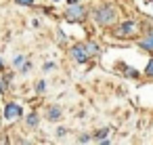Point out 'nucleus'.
<instances>
[{
	"instance_id": "nucleus-13",
	"label": "nucleus",
	"mask_w": 153,
	"mask_h": 145,
	"mask_svg": "<svg viewBox=\"0 0 153 145\" xmlns=\"http://www.w3.org/2000/svg\"><path fill=\"white\" fill-rule=\"evenodd\" d=\"M53 67H55V63H53V61H48V63H44V72H51Z\"/></svg>"
},
{
	"instance_id": "nucleus-19",
	"label": "nucleus",
	"mask_w": 153,
	"mask_h": 145,
	"mask_svg": "<svg viewBox=\"0 0 153 145\" xmlns=\"http://www.w3.org/2000/svg\"><path fill=\"white\" fill-rule=\"evenodd\" d=\"M80 141H82V143H88V141H90V137H88V135H82V137H80Z\"/></svg>"
},
{
	"instance_id": "nucleus-18",
	"label": "nucleus",
	"mask_w": 153,
	"mask_h": 145,
	"mask_svg": "<svg viewBox=\"0 0 153 145\" xmlns=\"http://www.w3.org/2000/svg\"><path fill=\"white\" fill-rule=\"evenodd\" d=\"M57 135H59V137H65V135H67V130H65V128H59V130H57Z\"/></svg>"
},
{
	"instance_id": "nucleus-5",
	"label": "nucleus",
	"mask_w": 153,
	"mask_h": 145,
	"mask_svg": "<svg viewBox=\"0 0 153 145\" xmlns=\"http://www.w3.org/2000/svg\"><path fill=\"white\" fill-rule=\"evenodd\" d=\"M140 46L147 49V51H153V34H149L147 38H143V40H140Z\"/></svg>"
},
{
	"instance_id": "nucleus-21",
	"label": "nucleus",
	"mask_w": 153,
	"mask_h": 145,
	"mask_svg": "<svg viewBox=\"0 0 153 145\" xmlns=\"http://www.w3.org/2000/svg\"><path fill=\"white\" fill-rule=\"evenodd\" d=\"M0 67H2V59H0Z\"/></svg>"
},
{
	"instance_id": "nucleus-3",
	"label": "nucleus",
	"mask_w": 153,
	"mask_h": 145,
	"mask_svg": "<svg viewBox=\"0 0 153 145\" xmlns=\"http://www.w3.org/2000/svg\"><path fill=\"white\" fill-rule=\"evenodd\" d=\"M19 116H21L19 103H9V105L4 107V118H7V120H15V118H19Z\"/></svg>"
},
{
	"instance_id": "nucleus-17",
	"label": "nucleus",
	"mask_w": 153,
	"mask_h": 145,
	"mask_svg": "<svg viewBox=\"0 0 153 145\" xmlns=\"http://www.w3.org/2000/svg\"><path fill=\"white\" fill-rule=\"evenodd\" d=\"M65 38H67V36H65L63 32H59V38H57V40H59V42H65Z\"/></svg>"
},
{
	"instance_id": "nucleus-2",
	"label": "nucleus",
	"mask_w": 153,
	"mask_h": 145,
	"mask_svg": "<svg viewBox=\"0 0 153 145\" xmlns=\"http://www.w3.org/2000/svg\"><path fill=\"white\" fill-rule=\"evenodd\" d=\"M84 15H86V11H84L80 4H71V7L67 9V19H69V21H82Z\"/></svg>"
},
{
	"instance_id": "nucleus-12",
	"label": "nucleus",
	"mask_w": 153,
	"mask_h": 145,
	"mask_svg": "<svg viewBox=\"0 0 153 145\" xmlns=\"http://www.w3.org/2000/svg\"><path fill=\"white\" fill-rule=\"evenodd\" d=\"M17 4H23V7H32L34 4V0H15Z\"/></svg>"
},
{
	"instance_id": "nucleus-14",
	"label": "nucleus",
	"mask_w": 153,
	"mask_h": 145,
	"mask_svg": "<svg viewBox=\"0 0 153 145\" xmlns=\"http://www.w3.org/2000/svg\"><path fill=\"white\" fill-rule=\"evenodd\" d=\"M147 74L153 76V61H149V65H147Z\"/></svg>"
},
{
	"instance_id": "nucleus-16",
	"label": "nucleus",
	"mask_w": 153,
	"mask_h": 145,
	"mask_svg": "<svg viewBox=\"0 0 153 145\" xmlns=\"http://www.w3.org/2000/svg\"><path fill=\"white\" fill-rule=\"evenodd\" d=\"M30 70H32V63H25V65L21 67V72H23V74H25V72H30Z\"/></svg>"
},
{
	"instance_id": "nucleus-4",
	"label": "nucleus",
	"mask_w": 153,
	"mask_h": 145,
	"mask_svg": "<svg viewBox=\"0 0 153 145\" xmlns=\"http://www.w3.org/2000/svg\"><path fill=\"white\" fill-rule=\"evenodd\" d=\"M71 57H74L78 63H84V61L88 59V51H86V46H74V49H71Z\"/></svg>"
},
{
	"instance_id": "nucleus-6",
	"label": "nucleus",
	"mask_w": 153,
	"mask_h": 145,
	"mask_svg": "<svg viewBox=\"0 0 153 145\" xmlns=\"http://www.w3.org/2000/svg\"><path fill=\"white\" fill-rule=\"evenodd\" d=\"M48 118H51V120H59V118H61V109H59V107H51V109H48Z\"/></svg>"
},
{
	"instance_id": "nucleus-7",
	"label": "nucleus",
	"mask_w": 153,
	"mask_h": 145,
	"mask_svg": "<svg viewBox=\"0 0 153 145\" xmlns=\"http://www.w3.org/2000/svg\"><path fill=\"white\" fill-rule=\"evenodd\" d=\"M132 30H134V23H132V21H128V23H124V25H122L120 34H128V32H132Z\"/></svg>"
},
{
	"instance_id": "nucleus-15",
	"label": "nucleus",
	"mask_w": 153,
	"mask_h": 145,
	"mask_svg": "<svg viewBox=\"0 0 153 145\" xmlns=\"http://www.w3.org/2000/svg\"><path fill=\"white\" fill-rule=\"evenodd\" d=\"M15 65H23V55H19V57L15 59Z\"/></svg>"
},
{
	"instance_id": "nucleus-22",
	"label": "nucleus",
	"mask_w": 153,
	"mask_h": 145,
	"mask_svg": "<svg viewBox=\"0 0 153 145\" xmlns=\"http://www.w3.org/2000/svg\"><path fill=\"white\" fill-rule=\"evenodd\" d=\"M53 2H59V0H53Z\"/></svg>"
},
{
	"instance_id": "nucleus-11",
	"label": "nucleus",
	"mask_w": 153,
	"mask_h": 145,
	"mask_svg": "<svg viewBox=\"0 0 153 145\" xmlns=\"http://www.w3.org/2000/svg\"><path fill=\"white\" fill-rule=\"evenodd\" d=\"M107 132H109L107 128H103V130H99V132H97V141H103V139L107 137Z\"/></svg>"
},
{
	"instance_id": "nucleus-8",
	"label": "nucleus",
	"mask_w": 153,
	"mask_h": 145,
	"mask_svg": "<svg viewBox=\"0 0 153 145\" xmlns=\"http://www.w3.org/2000/svg\"><path fill=\"white\" fill-rule=\"evenodd\" d=\"M86 51H88V55H97V53H99V46H97L94 42H88V44H86Z\"/></svg>"
},
{
	"instance_id": "nucleus-10",
	"label": "nucleus",
	"mask_w": 153,
	"mask_h": 145,
	"mask_svg": "<svg viewBox=\"0 0 153 145\" xmlns=\"http://www.w3.org/2000/svg\"><path fill=\"white\" fill-rule=\"evenodd\" d=\"M36 90H38V93H44V90H46V82H44V80H40V82L36 84Z\"/></svg>"
},
{
	"instance_id": "nucleus-1",
	"label": "nucleus",
	"mask_w": 153,
	"mask_h": 145,
	"mask_svg": "<svg viewBox=\"0 0 153 145\" xmlns=\"http://www.w3.org/2000/svg\"><path fill=\"white\" fill-rule=\"evenodd\" d=\"M113 19H115V13H113V9H111V7L99 9V11L94 13V21H97V23H101V25H109Z\"/></svg>"
},
{
	"instance_id": "nucleus-9",
	"label": "nucleus",
	"mask_w": 153,
	"mask_h": 145,
	"mask_svg": "<svg viewBox=\"0 0 153 145\" xmlns=\"http://www.w3.org/2000/svg\"><path fill=\"white\" fill-rule=\"evenodd\" d=\"M27 126H32V128L38 126V116H36V114H30V116H27Z\"/></svg>"
},
{
	"instance_id": "nucleus-20",
	"label": "nucleus",
	"mask_w": 153,
	"mask_h": 145,
	"mask_svg": "<svg viewBox=\"0 0 153 145\" xmlns=\"http://www.w3.org/2000/svg\"><path fill=\"white\" fill-rule=\"evenodd\" d=\"M80 2V0H69V4H78Z\"/></svg>"
}]
</instances>
